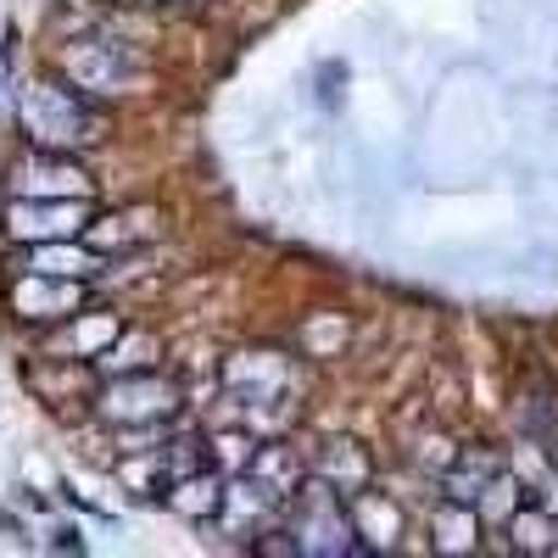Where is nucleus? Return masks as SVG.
Masks as SVG:
<instances>
[{
	"instance_id": "f257e3e1",
	"label": "nucleus",
	"mask_w": 558,
	"mask_h": 558,
	"mask_svg": "<svg viewBox=\"0 0 558 558\" xmlns=\"http://www.w3.org/2000/svg\"><path fill=\"white\" fill-rule=\"evenodd\" d=\"M101 413L112 425H162L179 413V386L157 375H129L118 386H101Z\"/></svg>"
},
{
	"instance_id": "f03ea898",
	"label": "nucleus",
	"mask_w": 558,
	"mask_h": 558,
	"mask_svg": "<svg viewBox=\"0 0 558 558\" xmlns=\"http://www.w3.org/2000/svg\"><path fill=\"white\" fill-rule=\"evenodd\" d=\"M45 279H51V274L34 268V279L17 291V313H23L28 324H68V318L89 302L84 279H73V286H68V279H62V286H45Z\"/></svg>"
},
{
	"instance_id": "7ed1b4c3",
	"label": "nucleus",
	"mask_w": 558,
	"mask_h": 558,
	"mask_svg": "<svg viewBox=\"0 0 558 558\" xmlns=\"http://www.w3.org/2000/svg\"><path fill=\"white\" fill-rule=\"evenodd\" d=\"M84 218H89L84 202H78V207H68V202H51V207H12V229H17V235H28V241H68V235H78V229H84Z\"/></svg>"
},
{
	"instance_id": "20e7f679",
	"label": "nucleus",
	"mask_w": 558,
	"mask_h": 558,
	"mask_svg": "<svg viewBox=\"0 0 558 558\" xmlns=\"http://www.w3.org/2000/svg\"><path fill=\"white\" fill-rule=\"evenodd\" d=\"M68 330H73V347L68 357H101V347H112L123 336V324L118 318H96V307H78L68 318Z\"/></svg>"
},
{
	"instance_id": "39448f33",
	"label": "nucleus",
	"mask_w": 558,
	"mask_h": 558,
	"mask_svg": "<svg viewBox=\"0 0 558 558\" xmlns=\"http://www.w3.org/2000/svg\"><path fill=\"white\" fill-rule=\"evenodd\" d=\"M246 368H252V386H246V397L252 402H279L291 391V363L286 357H268V352H252L246 357ZM241 391V386H235Z\"/></svg>"
},
{
	"instance_id": "423d86ee",
	"label": "nucleus",
	"mask_w": 558,
	"mask_h": 558,
	"mask_svg": "<svg viewBox=\"0 0 558 558\" xmlns=\"http://www.w3.org/2000/svg\"><path fill=\"white\" fill-rule=\"evenodd\" d=\"M508 531H514V547H525V553H553L558 547V520H547L536 502H525L514 520H508Z\"/></svg>"
}]
</instances>
